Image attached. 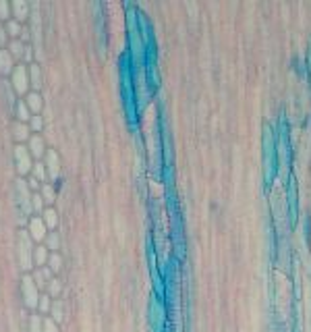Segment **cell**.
Wrapping results in <instances>:
<instances>
[{
	"mask_svg": "<svg viewBox=\"0 0 311 332\" xmlns=\"http://www.w3.org/2000/svg\"><path fill=\"white\" fill-rule=\"evenodd\" d=\"M2 87H4V95H6V100L11 102V104H17V98H15V87H13V83H11V79H4L2 81Z\"/></svg>",
	"mask_w": 311,
	"mask_h": 332,
	"instance_id": "obj_27",
	"label": "cell"
},
{
	"mask_svg": "<svg viewBox=\"0 0 311 332\" xmlns=\"http://www.w3.org/2000/svg\"><path fill=\"white\" fill-rule=\"evenodd\" d=\"M42 332H58V324L50 316H44V326H42Z\"/></svg>",
	"mask_w": 311,
	"mask_h": 332,
	"instance_id": "obj_29",
	"label": "cell"
},
{
	"mask_svg": "<svg viewBox=\"0 0 311 332\" xmlns=\"http://www.w3.org/2000/svg\"><path fill=\"white\" fill-rule=\"evenodd\" d=\"M31 276H33V281H36V285L40 286V291H42V289H48V283L54 278V272H52L48 266H42V268H33Z\"/></svg>",
	"mask_w": 311,
	"mask_h": 332,
	"instance_id": "obj_7",
	"label": "cell"
},
{
	"mask_svg": "<svg viewBox=\"0 0 311 332\" xmlns=\"http://www.w3.org/2000/svg\"><path fill=\"white\" fill-rule=\"evenodd\" d=\"M50 318L56 322H63V301L60 299H54V303H52V309H50Z\"/></svg>",
	"mask_w": 311,
	"mask_h": 332,
	"instance_id": "obj_24",
	"label": "cell"
},
{
	"mask_svg": "<svg viewBox=\"0 0 311 332\" xmlns=\"http://www.w3.org/2000/svg\"><path fill=\"white\" fill-rule=\"evenodd\" d=\"M21 293H23V299L29 308H38V301H40V286L36 285L31 274H23V281H21Z\"/></svg>",
	"mask_w": 311,
	"mask_h": 332,
	"instance_id": "obj_3",
	"label": "cell"
},
{
	"mask_svg": "<svg viewBox=\"0 0 311 332\" xmlns=\"http://www.w3.org/2000/svg\"><path fill=\"white\" fill-rule=\"evenodd\" d=\"M31 58H33V50H31V46H29V44H25V52H23V63L27 65Z\"/></svg>",
	"mask_w": 311,
	"mask_h": 332,
	"instance_id": "obj_31",
	"label": "cell"
},
{
	"mask_svg": "<svg viewBox=\"0 0 311 332\" xmlns=\"http://www.w3.org/2000/svg\"><path fill=\"white\" fill-rule=\"evenodd\" d=\"M11 83H13L17 94L27 95L31 81H29V69H27L25 63H17V67L13 69V73H11Z\"/></svg>",
	"mask_w": 311,
	"mask_h": 332,
	"instance_id": "obj_2",
	"label": "cell"
},
{
	"mask_svg": "<svg viewBox=\"0 0 311 332\" xmlns=\"http://www.w3.org/2000/svg\"><path fill=\"white\" fill-rule=\"evenodd\" d=\"M52 303H54V297H50L48 291L40 295V301H38V311H40V316H50Z\"/></svg>",
	"mask_w": 311,
	"mask_h": 332,
	"instance_id": "obj_15",
	"label": "cell"
},
{
	"mask_svg": "<svg viewBox=\"0 0 311 332\" xmlns=\"http://www.w3.org/2000/svg\"><path fill=\"white\" fill-rule=\"evenodd\" d=\"M27 147H29V152H31V156L36 160H42L46 156V139L42 137L40 133H31L29 135V139H27Z\"/></svg>",
	"mask_w": 311,
	"mask_h": 332,
	"instance_id": "obj_6",
	"label": "cell"
},
{
	"mask_svg": "<svg viewBox=\"0 0 311 332\" xmlns=\"http://www.w3.org/2000/svg\"><path fill=\"white\" fill-rule=\"evenodd\" d=\"M15 67H17L15 65V56L6 48H0V73H2V75H11Z\"/></svg>",
	"mask_w": 311,
	"mask_h": 332,
	"instance_id": "obj_9",
	"label": "cell"
},
{
	"mask_svg": "<svg viewBox=\"0 0 311 332\" xmlns=\"http://www.w3.org/2000/svg\"><path fill=\"white\" fill-rule=\"evenodd\" d=\"M29 69V81H31V87L38 92V87L42 85V73H40V65L38 63H29L27 65Z\"/></svg>",
	"mask_w": 311,
	"mask_h": 332,
	"instance_id": "obj_18",
	"label": "cell"
},
{
	"mask_svg": "<svg viewBox=\"0 0 311 332\" xmlns=\"http://www.w3.org/2000/svg\"><path fill=\"white\" fill-rule=\"evenodd\" d=\"M27 185H29V189H40L42 183H40L36 177H31V174H29V177H27Z\"/></svg>",
	"mask_w": 311,
	"mask_h": 332,
	"instance_id": "obj_33",
	"label": "cell"
},
{
	"mask_svg": "<svg viewBox=\"0 0 311 332\" xmlns=\"http://www.w3.org/2000/svg\"><path fill=\"white\" fill-rule=\"evenodd\" d=\"M0 17H2V19L6 21V19H11V15H8V2H0Z\"/></svg>",
	"mask_w": 311,
	"mask_h": 332,
	"instance_id": "obj_32",
	"label": "cell"
},
{
	"mask_svg": "<svg viewBox=\"0 0 311 332\" xmlns=\"http://www.w3.org/2000/svg\"><path fill=\"white\" fill-rule=\"evenodd\" d=\"M4 29H6V36L11 38V40H13V38H19V36H21V31H23L21 21H19V19H15V17H11V19H6Z\"/></svg>",
	"mask_w": 311,
	"mask_h": 332,
	"instance_id": "obj_14",
	"label": "cell"
},
{
	"mask_svg": "<svg viewBox=\"0 0 311 332\" xmlns=\"http://www.w3.org/2000/svg\"><path fill=\"white\" fill-rule=\"evenodd\" d=\"M29 127H31L33 133H40V129L44 127V120H42V117H40V115H33V117L29 119Z\"/></svg>",
	"mask_w": 311,
	"mask_h": 332,
	"instance_id": "obj_30",
	"label": "cell"
},
{
	"mask_svg": "<svg viewBox=\"0 0 311 332\" xmlns=\"http://www.w3.org/2000/svg\"><path fill=\"white\" fill-rule=\"evenodd\" d=\"M6 50L11 52L15 58H19V56H23V52H25V44L21 42V38H13V40H8Z\"/></svg>",
	"mask_w": 311,
	"mask_h": 332,
	"instance_id": "obj_19",
	"label": "cell"
},
{
	"mask_svg": "<svg viewBox=\"0 0 311 332\" xmlns=\"http://www.w3.org/2000/svg\"><path fill=\"white\" fill-rule=\"evenodd\" d=\"M31 210H33V212H38V214H42L46 210V202H44V197H42L40 191H33V195H31Z\"/></svg>",
	"mask_w": 311,
	"mask_h": 332,
	"instance_id": "obj_21",
	"label": "cell"
},
{
	"mask_svg": "<svg viewBox=\"0 0 311 332\" xmlns=\"http://www.w3.org/2000/svg\"><path fill=\"white\" fill-rule=\"evenodd\" d=\"M40 216H42V220L46 222L48 231H52V229H54V226L58 224V214H56V210L52 208V206H46V210H44V212H42Z\"/></svg>",
	"mask_w": 311,
	"mask_h": 332,
	"instance_id": "obj_16",
	"label": "cell"
},
{
	"mask_svg": "<svg viewBox=\"0 0 311 332\" xmlns=\"http://www.w3.org/2000/svg\"><path fill=\"white\" fill-rule=\"evenodd\" d=\"M17 195H19V204L23 206V212L31 214V189L27 185V179H17Z\"/></svg>",
	"mask_w": 311,
	"mask_h": 332,
	"instance_id": "obj_5",
	"label": "cell"
},
{
	"mask_svg": "<svg viewBox=\"0 0 311 332\" xmlns=\"http://www.w3.org/2000/svg\"><path fill=\"white\" fill-rule=\"evenodd\" d=\"M52 272H58L63 268V256L58 251H50V258H48V264H46Z\"/></svg>",
	"mask_w": 311,
	"mask_h": 332,
	"instance_id": "obj_22",
	"label": "cell"
},
{
	"mask_svg": "<svg viewBox=\"0 0 311 332\" xmlns=\"http://www.w3.org/2000/svg\"><path fill=\"white\" fill-rule=\"evenodd\" d=\"M15 117H17V120H21V123H29V119L33 115H31L29 106L25 104V100H17V104H15Z\"/></svg>",
	"mask_w": 311,
	"mask_h": 332,
	"instance_id": "obj_12",
	"label": "cell"
},
{
	"mask_svg": "<svg viewBox=\"0 0 311 332\" xmlns=\"http://www.w3.org/2000/svg\"><path fill=\"white\" fill-rule=\"evenodd\" d=\"M60 291H63V283H60L58 278H52V281L48 283V295H50V297H56Z\"/></svg>",
	"mask_w": 311,
	"mask_h": 332,
	"instance_id": "obj_28",
	"label": "cell"
},
{
	"mask_svg": "<svg viewBox=\"0 0 311 332\" xmlns=\"http://www.w3.org/2000/svg\"><path fill=\"white\" fill-rule=\"evenodd\" d=\"M23 100H25V104L29 106V110H31V115H38V112L42 110V95H40V92H36V90H29L27 92V95H23Z\"/></svg>",
	"mask_w": 311,
	"mask_h": 332,
	"instance_id": "obj_11",
	"label": "cell"
},
{
	"mask_svg": "<svg viewBox=\"0 0 311 332\" xmlns=\"http://www.w3.org/2000/svg\"><path fill=\"white\" fill-rule=\"evenodd\" d=\"M13 11H15V19H19V21H23L25 17H27V4L23 2V0H15L13 2Z\"/></svg>",
	"mask_w": 311,
	"mask_h": 332,
	"instance_id": "obj_23",
	"label": "cell"
},
{
	"mask_svg": "<svg viewBox=\"0 0 311 332\" xmlns=\"http://www.w3.org/2000/svg\"><path fill=\"white\" fill-rule=\"evenodd\" d=\"M33 133L29 123H21V120H13V137L17 139V143H27L29 135Z\"/></svg>",
	"mask_w": 311,
	"mask_h": 332,
	"instance_id": "obj_8",
	"label": "cell"
},
{
	"mask_svg": "<svg viewBox=\"0 0 311 332\" xmlns=\"http://www.w3.org/2000/svg\"><path fill=\"white\" fill-rule=\"evenodd\" d=\"M27 233H29V237L33 239V241H38V243H42V241H46V237H48V226H46V222L42 220V216H29V220H27Z\"/></svg>",
	"mask_w": 311,
	"mask_h": 332,
	"instance_id": "obj_4",
	"label": "cell"
},
{
	"mask_svg": "<svg viewBox=\"0 0 311 332\" xmlns=\"http://www.w3.org/2000/svg\"><path fill=\"white\" fill-rule=\"evenodd\" d=\"M46 168H48V174L52 179L58 174V156H56V152H52V150L46 152Z\"/></svg>",
	"mask_w": 311,
	"mask_h": 332,
	"instance_id": "obj_17",
	"label": "cell"
},
{
	"mask_svg": "<svg viewBox=\"0 0 311 332\" xmlns=\"http://www.w3.org/2000/svg\"><path fill=\"white\" fill-rule=\"evenodd\" d=\"M13 158H15V166H17V170H19V174H23V177H29L36 160H33V156L29 152L27 143H17L13 147Z\"/></svg>",
	"mask_w": 311,
	"mask_h": 332,
	"instance_id": "obj_1",
	"label": "cell"
},
{
	"mask_svg": "<svg viewBox=\"0 0 311 332\" xmlns=\"http://www.w3.org/2000/svg\"><path fill=\"white\" fill-rule=\"evenodd\" d=\"M42 326H44V318L40 313H33L29 318V332H42Z\"/></svg>",
	"mask_w": 311,
	"mask_h": 332,
	"instance_id": "obj_26",
	"label": "cell"
},
{
	"mask_svg": "<svg viewBox=\"0 0 311 332\" xmlns=\"http://www.w3.org/2000/svg\"><path fill=\"white\" fill-rule=\"evenodd\" d=\"M48 258H50V249L44 245V243H38V245L33 247V266H36V268L46 266Z\"/></svg>",
	"mask_w": 311,
	"mask_h": 332,
	"instance_id": "obj_10",
	"label": "cell"
},
{
	"mask_svg": "<svg viewBox=\"0 0 311 332\" xmlns=\"http://www.w3.org/2000/svg\"><path fill=\"white\" fill-rule=\"evenodd\" d=\"M31 177H36L42 185L44 183L50 181V174H48V168H46V162H42V160H36V164H33V168H31Z\"/></svg>",
	"mask_w": 311,
	"mask_h": 332,
	"instance_id": "obj_13",
	"label": "cell"
},
{
	"mask_svg": "<svg viewBox=\"0 0 311 332\" xmlns=\"http://www.w3.org/2000/svg\"><path fill=\"white\" fill-rule=\"evenodd\" d=\"M40 193H42V197H44V202H46V206H50L52 202H54V197H56V191H54V185L48 181V183H44V185L40 187Z\"/></svg>",
	"mask_w": 311,
	"mask_h": 332,
	"instance_id": "obj_20",
	"label": "cell"
},
{
	"mask_svg": "<svg viewBox=\"0 0 311 332\" xmlns=\"http://www.w3.org/2000/svg\"><path fill=\"white\" fill-rule=\"evenodd\" d=\"M4 40H6V29L2 27V25H0V46L4 44Z\"/></svg>",
	"mask_w": 311,
	"mask_h": 332,
	"instance_id": "obj_34",
	"label": "cell"
},
{
	"mask_svg": "<svg viewBox=\"0 0 311 332\" xmlns=\"http://www.w3.org/2000/svg\"><path fill=\"white\" fill-rule=\"evenodd\" d=\"M44 245H46L50 251H56V249H58V245H60V237H58V233L50 231V233H48V237H46V241H44Z\"/></svg>",
	"mask_w": 311,
	"mask_h": 332,
	"instance_id": "obj_25",
	"label": "cell"
}]
</instances>
